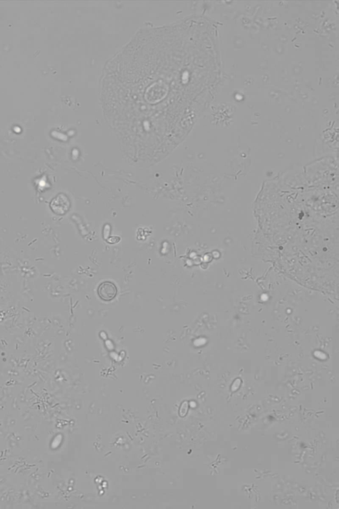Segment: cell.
I'll use <instances>...</instances> for the list:
<instances>
[{
	"label": "cell",
	"instance_id": "1",
	"mask_svg": "<svg viewBox=\"0 0 339 509\" xmlns=\"http://www.w3.org/2000/svg\"><path fill=\"white\" fill-rule=\"evenodd\" d=\"M69 198L65 194H59L51 200L50 208L54 213L58 215H63L67 213L70 208Z\"/></svg>",
	"mask_w": 339,
	"mask_h": 509
},
{
	"label": "cell",
	"instance_id": "2",
	"mask_svg": "<svg viewBox=\"0 0 339 509\" xmlns=\"http://www.w3.org/2000/svg\"><path fill=\"white\" fill-rule=\"evenodd\" d=\"M98 294L99 297L103 301H111L116 298L118 294V288L112 282L105 281L98 286Z\"/></svg>",
	"mask_w": 339,
	"mask_h": 509
},
{
	"label": "cell",
	"instance_id": "3",
	"mask_svg": "<svg viewBox=\"0 0 339 509\" xmlns=\"http://www.w3.org/2000/svg\"><path fill=\"white\" fill-rule=\"evenodd\" d=\"M188 411V403L187 402H184L182 403L181 407L180 409V414L181 416H184L186 415Z\"/></svg>",
	"mask_w": 339,
	"mask_h": 509
}]
</instances>
